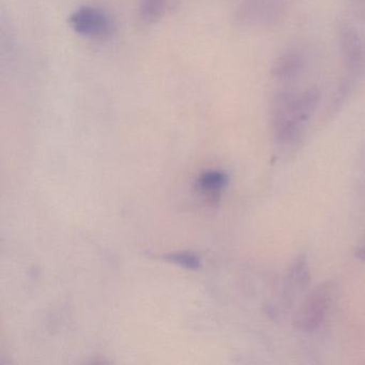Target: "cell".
Wrapping results in <instances>:
<instances>
[{
    "instance_id": "obj_11",
    "label": "cell",
    "mask_w": 365,
    "mask_h": 365,
    "mask_svg": "<svg viewBox=\"0 0 365 365\" xmlns=\"http://www.w3.org/2000/svg\"><path fill=\"white\" fill-rule=\"evenodd\" d=\"M356 257L360 259L361 262H365V235L363 236L362 240L359 242L358 247H356Z\"/></svg>"
},
{
    "instance_id": "obj_5",
    "label": "cell",
    "mask_w": 365,
    "mask_h": 365,
    "mask_svg": "<svg viewBox=\"0 0 365 365\" xmlns=\"http://www.w3.org/2000/svg\"><path fill=\"white\" fill-rule=\"evenodd\" d=\"M285 6L281 0H247L237 9L236 19L245 25H266L283 16Z\"/></svg>"
},
{
    "instance_id": "obj_8",
    "label": "cell",
    "mask_w": 365,
    "mask_h": 365,
    "mask_svg": "<svg viewBox=\"0 0 365 365\" xmlns=\"http://www.w3.org/2000/svg\"><path fill=\"white\" fill-rule=\"evenodd\" d=\"M228 185L227 175L220 170L205 173L198 180V185L202 191L210 195H219Z\"/></svg>"
},
{
    "instance_id": "obj_1",
    "label": "cell",
    "mask_w": 365,
    "mask_h": 365,
    "mask_svg": "<svg viewBox=\"0 0 365 365\" xmlns=\"http://www.w3.org/2000/svg\"><path fill=\"white\" fill-rule=\"evenodd\" d=\"M319 101L320 93L316 87L279 91L274 96L271 104V127L279 148L292 149L300 144Z\"/></svg>"
},
{
    "instance_id": "obj_7",
    "label": "cell",
    "mask_w": 365,
    "mask_h": 365,
    "mask_svg": "<svg viewBox=\"0 0 365 365\" xmlns=\"http://www.w3.org/2000/svg\"><path fill=\"white\" fill-rule=\"evenodd\" d=\"M311 283V270L304 255L298 256L290 266L286 279V296L294 297L309 287Z\"/></svg>"
},
{
    "instance_id": "obj_2",
    "label": "cell",
    "mask_w": 365,
    "mask_h": 365,
    "mask_svg": "<svg viewBox=\"0 0 365 365\" xmlns=\"http://www.w3.org/2000/svg\"><path fill=\"white\" fill-rule=\"evenodd\" d=\"M335 289L334 282L327 281L309 292L294 316V324L299 331L314 332L322 326L334 300Z\"/></svg>"
},
{
    "instance_id": "obj_12",
    "label": "cell",
    "mask_w": 365,
    "mask_h": 365,
    "mask_svg": "<svg viewBox=\"0 0 365 365\" xmlns=\"http://www.w3.org/2000/svg\"><path fill=\"white\" fill-rule=\"evenodd\" d=\"M354 4L356 9L360 12L361 16L364 18L365 16V0H350Z\"/></svg>"
},
{
    "instance_id": "obj_6",
    "label": "cell",
    "mask_w": 365,
    "mask_h": 365,
    "mask_svg": "<svg viewBox=\"0 0 365 365\" xmlns=\"http://www.w3.org/2000/svg\"><path fill=\"white\" fill-rule=\"evenodd\" d=\"M305 58L297 50H288L277 57L272 66V76L279 82L297 80L304 71Z\"/></svg>"
},
{
    "instance_id": "obj_10",
    "label": "cell",
    "mask_w": 365,
    "mask_h": 365,
    "mask_svg": "<svg viewBox=\"0 0 365 365\" xmlns=\"http://www.w3.org/2000/svg\"><path fill=\"white\" fill-rule=\"evenodd\" d=\"M168 259L189 269H197L200 264V259L192 254H173L168 256Z\"/></svg>"
},
{
    "instance_id": "obj_3",
    "label": "cell",
    "mask_w": 365,
    "mask_h": 365,
    "mask_svg": "<svg viewBox=\"0 0 365 365\" xmlns=\"http://www.w3.org/2000/svg\"><path fill=\"white\" fill-rule=\"evenodd\" d=\"M68 23L74 33L88 39L110 38L116 27L108 12L93 6H83L72 12Z\"/></svg>"
},
{
    "instance_id": "obj_4",
    "label": "cell",
    "mask_w": 365,
    "mask_h": 365,
    "mask_svg": "<svg viewBox=\"0 0 365 365\" xmlns=\"http://www.w3.org/2000/svg\"><path fill=\"white\" fill-rule=\"evenodd\" d=\"M339 46L344 66L352 78L365 76V38L350 25L339 29Z\"/></svg>"
},
{
    "instance_id": "obj_9",
    "label": "cell",
    "mask_w": 365,
    "mask_h": 365,
    "mask_svg": "<svg viewBox=\"0 0 365 365\" xmlns=\"http://www.w3.org/2000/svg\"><path fill=\"white\" fill-rule=\"evenodd\" d=\"M166 5V0H142L140 5V21L145 24H155L164 16Z\"/></svg>"
}]
</instances>
